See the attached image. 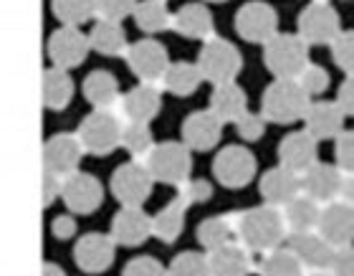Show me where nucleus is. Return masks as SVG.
Wrapping results in <instances>:
<instances>
[{
    "mask_svg": "<svg viewBox=\"0 0 354 276\" xmlns=\"http://www.w3.org/2000/svg\"><path fill=\"white\" fill-rule=\"evenodd\" d=\"M236 239L245 251H271L286 239V223L276 205H259L243 210L233 221Z\"/></svg>",
    "mask_w": 354,
    "mask_h": 276,
    "instance_id": "f257e3e1",
    "label": "nucleus"
},
{
    "mask_svg": "<svg viewBox=\"0 0 354 276\" xmlns=\"http://www.w3.org/2000/svg\"><path fill=\"white\" fill-rule=\"evenodd\" d=\"M309 104V97L301 91L296 79H276L263 91L261 117L268 122H276V125H291L296 120H304Z\"/></svg>",
    "mask_w": 354,
    "mask_h": 276,
    "instance_id": "f03ea898",
    "label": "nucleus"
},
{
    "mask_svg": "<svg viewBox=\"0 0 354 276\" xmlns=\"http://www.w3.org/2000/svg\"><path fill=\"white\" fill-rule=\"evenodd\" d=\"M263 46L266 68L276 79H296L309 64V46L294 33H276Z\"/></svg>",
    "mask_w": 354,
    "mask_h": 276,
    "instance_id": "7ed1b4c3",
    "label": "nucleus"
},
{
    "mask_svg": "<svg viewBox=\"0 0 354 276\" xmlns=\"http://www.w3.org/2000/svg\"><path fill=\"white\" fill-rule=\"evenodd\" d=\"M190 149L183 142H162V145H152L147 155H145V167H147L149 178L165 185H183L190 178Z\"/></svg>",
    "mask_w": 354,
    "mask_h": 276,
    "instance_id": "20e7f679",
    "label": "nucleus"
},
{
    "mask_svg": "<svg viewBox=\"0 0 354 276\" xmlns=\"http://www.w3.org/2000/svg\"><path fill=\"white\" fill-rule=\"evenodd\" d=\"M198 71L203 79H207L210 84H228L233 82L238 74H241V66H243V59L233 44L223 41V38H207L205 46L200 48L198 56Z\"/></svg>",
    "mask_w": 354,
    "mask_h": 276,
    "instance_id": "39448f33",
    "label": "nucleus"
},
{
    "mask_svg": "<svg viewBox=\"0 0 354 276\" xmlns=\"http://www.w3.org/2000/svg\"><path fill=\"white\" fill-rule=\"evenodd\" d=\"M122 125L111 109H94L91 114H86L79 125L76 140L82 145L84 152L91 155H109L111 149L119 147V135H122Z\"/></svg>",
    "mask_w": 354,
    "mask_h": 276,
    "instance_id": "423d86ee",
    "label": "nucleus"
},
{
    "mask_svg": "<svg viewBox=\"0 0 354 276\" xmlns=\"http://www.w3.org/2000/svg\"><path fill=\"white\" fill-rule=\"evenodd\" d=\"M339 15L332 6H326L324 0H314L304 8L299 15V38L306 46H324L332 44L339 36Z\"/></svg>",
    "mask_w": 354,
    "mask_h": 276,
    "instance_id": "0eeeda50",
    "label": "nucleus"
},
{
    "mask_svg": "<svg viewBox=\"0 0 354 276\" xmlns=\"http://www.w3.org/2000/svg\"><path fill=\"white\" fill-rule=\"evenodd\" d=\"M213 175L223 187H245L256 175V157L248 147L230 145L215 155Z\"/></svg>",
    "mask_w": 354,
    "mask_h": 276,
    "instance_id": "6e6552de",
    "label": "nucleus"
},
{
    "mask_svg": "<svg viewBox=\"0 0 354 276\" xmlns=\"http://www.w3.org/2000/svg\"><path fill=\"white\" fill-rule=\"evenodd\" d=\"M236 33L248 44H266L279 33V13L261 0L245 3L236 13Z\"/></svg>",
    "mask_w": 354,
    "mask_h": 276,
    "instance_id": "1a4fd4ad",
    "label": "nucleus"
},
{
    "mask_svg": "<svg viewBox=\"0 0 354 276\" xmlns=\"http://www.w3.org/2000/svg\"><path fill=\"white\" fill-rule=\"evenodd\" d=\"M152 183L145 163H124L119 165L114 175H111V193L122 205H137L142 208V203L147 201L152 193Z\"/></svg>",
    "mask_w": 354,
    "mask_h": 276,
    "instance_id": "9d476101",
    "label": "nucleus"
},
{
    "mask_svg": "<svg viewBox=\"0 0 354 276\" xmlns=\"http://www.w3.org/2000/svg\"><path fill=\"white\" fill-rule=\"evenodd\" d=\"M317 233L329 243L332 248L352 246L354 239V208L349 203L332 201L324 208H319L317 218Z\"/></svg>",
    "mask_w": 354,
    "mask_h": 276,
    "instance_id": "9b49d317",
    "label": "nucleus"
},
{
    "mask_svg": "<svg viewBox=\"0 0 354 276\" xmlns=\"http://www.w3.org/2000/svg\"><path fill=\"white\" fill-rule=\"evenodd\" d=\"M48 59L56 68H76L82 66L88 53V38L84 36L76 26H64V28L53 30L48 44H46Z\"/></svg>",
    "mask_w": 354,
    "mask_h": 276,
    "instance_id": "f8f14e48",
    "label": "nucleus"
},
{
    "mask_svg": "<svg viewBox=\"0 0 354 276\" xmlns=\"http://www.w3.org/2000/svg\"><path fill=\"white\" fill-rule=\"evenodd\" d=\"M61 198L68 205L71 213H94L104 201L102 183L88 175V172H71L68 178L61 180Z\"/></svg>",
    "mask_w": 354,
    "mask_h": 276,
    "instance_id": "ddd939ff",
    "label": "nucleus"
},
{
    "mask_svg": "<svg viewBox=\"0 0 354 276\" xmlns=\"http://www.w3.org/2000/svg\"><path fill=\"white\" fill-rule=\"evenodd\" d=\"M124 56L127 66L132 68L145 84L160 82V76L165 74V68L170 64L165 46L155 38H145V41L132 44L129 48H124Z\"/></svg>",
    "mask_w": 354,
    "mask_h": 276,
    "instance_id": "4468645a",
    "label": "nucleus"
},
{
    "mask_svg": "<svg viewBox=\"0 0 354 276\" xmlns=\"http://www.w3.org/2000/svg\"><path fill=\"white\" fill-rule=\"evenodd\" d=\"M84 149L76 140V135L61 132L44 142V170L56 175V178H68L71 172L79 170Z\"/></svg>",
    "mask_w": 354,
    "mask_h": 276,
    "instance_id": "2eb2a0df",
    "label": "nucleus"
},
{
    "mask_svg": "<svg viewBox=\"0 0 354 276\" xmlns=\"http://www.w3.org/2000/svg\"><path fill=\"white\" fill-rule=\"evenodd\" d=\"M342 178H344V172L337 165H326L317 160L299 175V183H301V193L314 203H332L339 195Z\"/></svg>",
    "mask_w": 354,
    "mask_h": 276,
    "instance_id": "dca6fc26",
    "label": "nucleus"
},
{
    "mask_svg": "<svg viewBox=\"0 0 354 276\" xmlns=\"http://www.w3.org/2000/svg\"><path fill=\"white\" fill-rule=\"evenodd\" d=\"M76 266L86 274H102L114 261V241L104 233H86L74 246Z\"/></svg>",
    "mask_w": 354,
    "mask_h": 276,
    "instance_id": "f3484780",
    "label": "nucleus"
},
{
    "mask_svg": "<svg viewBox=\"0 0 354 276\" xmlns=\"http://www.w3.org/2000/svg\"><path fill=\"white\" fill-rule=\"evenodd\" d=\"M223 135V122L210 109L205 112H192L183 122V145L195 152H207L218 145Z\"/></svg>",
    "mask_w": 354,
    "mask_h": 276,
    "instance_id": "a211bd4d",
    "label": "nucleus"
},
{
    "mask_svg": "<svg viewBox=\"0 0 354 276\" xmlns=\"http://www.w3.org/2000/svg\"><path fill=\"white\" fill-rule=\"evenodd\" d=\"M279 160H281V167H286V170L296 172V175H301L306 167L319 160V149H317V140L301 129V132H291L281 140L279 145Z\"/></svg>",
    "mask_w": 354,
    "mask_h": 276,
    "instance_id": "6ab92c4d",
    "label": "nucleus"
},
{
    "mask_svg": "<svg viewBox=\"0 0 354 276\" xmlns=\"http://www.w3.org/2000/svg\"><path fill=\"white\" fill-rule=\"evenodd\" d=\"M149 239V216L137 205H122L111 221V241L122 246H140Z\"/></svg>",
    "mask_w": 354,
    "mask_h": 276,
    "instance_id": "aec40b11",
    "label": "nucleus"
},
{
    "mask_svg": "<svg viewBox=\"0 0 354 276\" xmlns=\"http://www.w3.org/2000/svg\"><path fill=\"white\" fill-rule=\"evenodd\" d=\"M288 246H291L288 251L299 259V264H301V266H309L311 271H326V264H329V259H332V254H334V248L314 231L291 233Z\"/></svg>",
    "mask_w": 354,
    "mask_h": 276,
    "instance_id": "412c9836",
    "label": "nucleus"
},
{
    "mask_svg": "<svg viewBox=\"0 0 354 276\" xmlns=\"http://www.w3.org/2000/svg\"><path fill=\"white\" fill-rule=\"evenodd\" d=\"M119 107H122V114H124L129 122H145L155 120L160 107H162V99H160V91L152 84L142 82L140 86L129 89L122 99H117Z\"/></svg>",
    "mask_w": 354,
    "mask_h": 276,
    "instance_id": "4be33fe9",
    "label": "nucleus"
},
{
    "mask_svg": "<svg viewBox=\"0 0 354 276\" xmlns=\"http://www.w3.org/2000/svg\"><path fill=\"white\" fill-rule=\"evenodd\" d=\"M344 114L339 112V107L334 102H314L309 104L304 122H306V132L314 140H332L339 132H344Z\"/></svg>",
    "mask_w": 354,
    "mask_h": 276,
    "instance_id": "5701e85b",
    "label": "nucleus"
},
{
    "mask_svg": "<svg viewBox=\"0 0 354 276\" xmlns=\"http://www.w3.org/2000/svg\"><path fill=\"white\" fill-rule=\"evenodd\" d=\"M301 193V183H299V175L286 167H271V170L263 172L261 178V195L268 205H286L291 198Z\"/></svg>",
    "mask_w": 354,
    "mask_h": 276,
    "instance_id": "b1692460",
    "label": "nucleus"
},
{
    "mask_svg": "<svg viewBox=\"0 0 354 276\" xmlns=\"http://www.w3.org/2000/svg\"><path fill=\"white\" fill-rule=\"evenodd\" d=\"M207 269L210 276H245L251 271V259L241 243L230 241L225 246L207 251Z\"/></svg>",
    "mask_w": 354,
    "mask_h": 276,
    "instance_id": "393cba45",
    "label": "nucleus"
},
{
    "mask_svg": "<svg viewBox=\"0 0 354 276\" xmlns=\"http://www.w3.org/2000/svg\"><path fill=\"white\" fill-rule=\"evenodd\" d=\"M170 28H175L180 36L187 38H213L215 26L213 15L203 3H187L172 15Z\"/></svg>",
    "mask_w": 354,
    "mask_h": 276,
    "instance_id": "a878e982",
    "label": "nucleus"
},
{
    "mask_svg": "<svg viewBox=\"0 0 354 276\" xmlns=\"http://www.w3.org/2000/svg\"><path fill=\"white\" fill-rule=\"evenodd\" d=\"M210 112L221 122H236L243 112H248L245 91L236 82L218 84L210 94Z\"/></svg>",
    "mask_w": 354,
    "mask_h": 276,
    "instance_id": "bb28decb",
    "label": "nucleus"
},
{
    "mask_svg": "<svg viewBox=\"0 0 354 276\" xmlns=\"http://www.w3.org/2000/svg\"><path fill=\"white\" fill-rule=\"evenodd\" d=\"M84 97L91 107L96 109H111V104L119 99V86H117V79L109 74V71H104V68H96L91 74L84 79Z\"/></svg>",
    "mask_w": 354,
    "mask_h": 276,
    "instance_id": "cd10ccee",
    "label": "nucleus"
},
{
    "mask_svg": "<svg viewBox=\"0 0 354 276\" xmlns=\"http://www.w3.org/2000/svg\"><path fill=\"white\" fill-rule=\"evenodd\" d=\"M41 97H44V104L48 109H56V112L71 102L74 84H71V79H68L64 68H46L44 79H41Z\"/></svg>",
    "mask_w": 354,
    "mask_h": 276,
    "instance_id": "c85d7f7f",
    "label": "nucleus"
},
{
    "mask_svg": "<svg viewBox=\"0 0 354 276\" xmlns=\"http://www.w3.org/2000/svg\"><path fill=\"white\" fill-rule=\"evenodd\" d=\"M283 223H286V231L291 233H306L314 231L319 218V203H314L311 198H306L304 193H299L296 198L283 205Z\"/></svg>",
    "mask_w": 354,
    "mask_h": 276,
    "instance_id": "c756f323",
    "label": "nucleus"
},
{
    "mask_svg": "<svg viewBox=\"0 0 354 276\" xmlns=\"http://www.w3.org/2000/svg\"><path fill=\"white\" fill-rule=\"evenodd\" d=\"M88 38V48H94V51L104 53V56H117L127 48V33L122 28V23L119 21H104L99 18L91 30V36Z\"/></svg>",
    "mask_w": 354,
    "mask_h": 276,
    "instance_id": "7c9ffc66",
    "label": "nucleus"
},
{
    "mask_svg": "<svg viewBox=\"0 0 354 276\" xmlns=\"http://www.w3.org/2000/svg\"><path fill=\"white\" fill-rule=\"evenodd\" d=\"M185 205L180 198H175L172 203H167L155 218H149V233L157 236L165 243H172V241L183 233V223H185Z\"/></svg>",
    "mask_w": 354,
    "mask_h": 276,
    "instance_id": "2f4dec72",
    "label": "nucleus"
},
{
    "mask_svg": "<svg viewBox=\"0 0 354 276\" xmlns=\"http://www.w3.org/2000/svg\"><path fill=\"white\" fill-rule=\"evenodd\" d=\"M160 82L167 91L177 94V97H187L198 89L203 76H200L198 66L195 64H187V61H177V64H167L165 74L160 76Z\"/></svg>",
    "mask_w": 354,
    "mask_h": 276,
    "instance_id": "473e14b6",
    "label": "nucleus"
},
{
    "mask_svg": "<svg viewBox=\"0 0 354 276\" xmlns=\"http://www.w3.org/2000/svg\"><path fill=\"white\" fill-rule=\"evenodd\" d=\"M134 21L145 33H160V30H167L172 23V15L167 10V3L165 0H142L137 3L132 10Z\"/></svg>",
    "mask_w": 354,
    "mask_h": 276,
    "instance_id": "72a5a7b5",
    "label": "nucleus"
},
{
    "mask_svg": "<svg viewBox=\"0 0 354 276\" xmlns=\"http://www.w3.org/2000/svg\"><path fill=\"white\" fill-rule=\"evenodd\" d=\"M198 241L205 251H213V248L225 246L230 241H236V228H233L228 216L205 218V221L198 226Z\"/></svg>",
    "mask_w": 354,
    "mask_h": 276,
    "instance_id": "f704fd0d",
    "label": "nucleus"
},
{
    "mask_svg": "<svg viewBox=\"0 0 354 276\" xmlns=\"http://www.w3.org/2000/svg\"><path fill=\"white\" fill-rule=\"evenodd\" d=\"M119 145L134 157H145L152 149V132L145 122H127L122 125V135H119Z\"/></svg>",
    "mask_w": 354,
    "mask_h": 276,
    "instance_id": "c9c22d12",
    "label": "nucleus"
},
{
    "mask_svg": "<svg viewBox=\"0 0 354 276\" xmlns=\"http://www.w3.org/2000/svg\"><path fill=\"white\" fill-rule=\"evenodd\" d=\"M51 10L64 26H79L94 15V0H51Z\"/></svg>",
    "mask_w": 354,
    "mask_h": 276,
    "instance_id": "e433bc0d",
    "label": "nucleus"
},
{
    "mask_svg": "<svg viewBox=\"0 0 354 276\" xmlns=\"http://www.w3.org/2000/svg\"><path fill=\"white\" fill-rule=\"evenodd\" d=\"M261 276H304V266L291 251H273L261 264Z\"/></svg>",
    "mask_w": 354,
    "mask_h": 276,
    "instance_id": "4c0bfd02",
    "label": "nucleus"
},
{
    "mask_svg": "<svg viewBox=\"0 0 354 276\" xmlns=\"http://www.w3.org/2000/svg\"><path fill=\"white\" fill-rule=\"evenodd\" d=\"M167 276H210L207 256L198 254V251H183L172 259Z\"/></svg>",
    "mask_w": 354,
    "mask_h": 276,
    "instance_id": "58836bf2",
    "label": "nucleus"
},
{
    "mask_svg": "<svg viewBox=\"0 0 354 276\" xmlns=\"http://www.w3.org/2000/svg\"><path fill=\"white\" fill-rule=\"evenodd\" d=\"M296 84L301 86L306 97H319L329 89V74H326V68L317 66V64H306L301 68V74L296 76Z\"/></svg>",
    "mask_w": 354,
    "mask_h": 276,
    "instance_id": "ea45409f",
    "label": "nucleus"
},
{
    "mask_svg": "<svg viewBox=\"0 0 354 276\" xmlns=\"http://www.w3.org/2000/svg\"><path fill=\"white\" fill-rule=\"evenodd\" d=\"M329 46H332L334 64H337L347 76H352V68H354V33L352 30H339V36L334 38Z\"/></svg>",
    "mask_w": 354,
    "mask_h": 276,
    "instance_id": "a19ab883",
    "label": "nucleus"
},
{
    "mask_svg": "<svg viewBox=\"0 0 354 276\" xmlns=\"http://www.w3.org/2000/svg\"><path fill=\"white\" fill-rule=\"evenodd\" d=\"M137 0H94V13H99L104 21H122L132 15Z\"/></svg>",
    "mask_w": 354,
    "mask_h": 276,
    "instance_id": "79ce46f5",
    "label": "nucleus"
},
{
    "mask_svg": "<svg viewBox=\"0 0 354 276\" xmlns=\"http://www.w3.org/2000/svg\"><path fill=\"white\" fill-rule=\"evenodd\" d=\"M334 157L342 172H354V132H339L334 137Z\"/></svg>",
    "mask_w": 354,
    "mask_h": 276,
    "instance_id": "37998d69",
    "label": "nucleus"
},
{
    "mask_svg": "<svg viewBox=\"0 0 354 276\" xmlns=\"http://www.w3.org/2000/svg\"><path fill=\"white\" fill-rule=\"evenodd\" d=\"M326 274L329 276H354V251L352 246L334 248L332 259L326 264Z\"/></svg>",
    "mask_w": 354,
    "mask_h": 276,
    "instance_id": "c03bdc74",
    "label": "nucleus"
},
{
    "mask_svg": "<svg viewBox=\"0 0 354 276\" xmlns=\"http://www.w3.org/2000/svg\"><path fill=\"white\" fill-rule=\"evenodd\" d=\"M236 129H238V135L243 137V140L256 142V140H261V137H263V132H266V120L261 117V114L243 112L236 120Z\"/></svg>",
    "mask_w": 354,
    "mask_h": 276,
    "instance_id": "a18cd8bd",
    "label": "nucleus"
},
{
    "mask_svg": "<svg viewBox=\"0 0 354 276\" xmlns=\"http://www.w3.org/2000/svg\"><path fill=\"white\" fill-rule=\"evenodd\" d=\"M122 276H167V269L152 256H140L127 264Z\"/></svg>",
    "mask_w": 354,
    "mask_h": 276,
    "instance_id": "49530a36",
    "label": "nucleus"
},
{
    "mask_svg": "<svg viewBox=\"0 0 354 276\" xmlns=\"http://www.w3.org/2000/svg\"><path fill=\"white\" fill-rule=\"evenodd\" d=\"M213 193V185L207 183V180H185L183 183V190H180V201L185 205H190V203H205Z\"/></svg>",
    "mask_w": 354,
    "mask_h": 276,
    "instance_id": "de8ad7c7",
    "label": "nucleus"
},
{
    "mask_svg": "<svg viewBox=\"0 0 354 276\" xmlns=\"http://www.w3.org/2000/svg\"><path fill=\"white\" fill-rule=\"evenodd\" d=\"M61 195V178L44 170V183H41V205H51Z\"/></svg>",
    "mask_w": 354,
    "mask_h": 276,
    "instance_id": "09e8293b",
    "label": "nucleus"
},
{
    "mask_svg": "<svg viewBox=\"0 0 354 276\" xmlns=\"http://www.w3.org/2000/svg\"><path fill=\"white\" fill-rule=\"evenodd\" d=\"M334 104L339 107V112L344 114V117H349V114H354V89H352V79H347V82L339 86V94H337V102Z\"/></svg>",
    "mask_w": 354,
    "mask_h": 276,
    "instance_id": "8fccbe9b",
    "label": "nucleus"
},
{
    "mask_svg": "<svg viewBox=\"0 0 354 276\" xmlns=\"http://www.w3.org/2000/svg\"><path fill=\"white\" fill-rule=\"evenodd\" d=\"M51 233H53V236H56L59 241L71 239V236L76 233V221H74L71 216H59L56 221H53Z\"/></svg>",
    "mask_w": 354,
    "mask_h": 276,
    "instance_id": "3c124183",
    "label": "nucleus"
},
{
    "mask_svg": "<svg viewBox=\"0 0 354 276\" xmlns=\"http://www.w3.org/2000/svg\"><path fill=\"white\" fill-rule=\"evenodd\" d=\"M41 276H66L64 274V269L61 266H56V264L46 261L44 266H41Z\"/></svg>",
    "mask_w": 354,
    "mask_h": 276,
    "instance_id": "603ef678",
    "label": "nucleus"
},
{
    "mask_svg": "<svg viewBox=\"0 0 354 276\" xmlns=\"http://www.w3.org/2000/svg\"><path fill=\"white\" fill-rule=\"evenodd\" d=\"M309 276H329V274H326V271H311Z\"/></svg>",
    "mask_w": 354,
    "mask_h": 276,
    "instance_id": "864d4df0",
    "label": "nucleus"
},
{
    "mask_svg": "<svg viewBox=\"0 0 354 276\" xmlns=\"http://www.w3.org/2000/svg\"><path fill=\"white\" fill-rule=\"evenodd\" d=\"M210 3H225V0H210Z\"/></svg>",
    "mask_w": 354,
    "mask_h": 276,
    "instance_id": "5fc2aeb1",
    "label": "nucleus"
}]
</instances>
